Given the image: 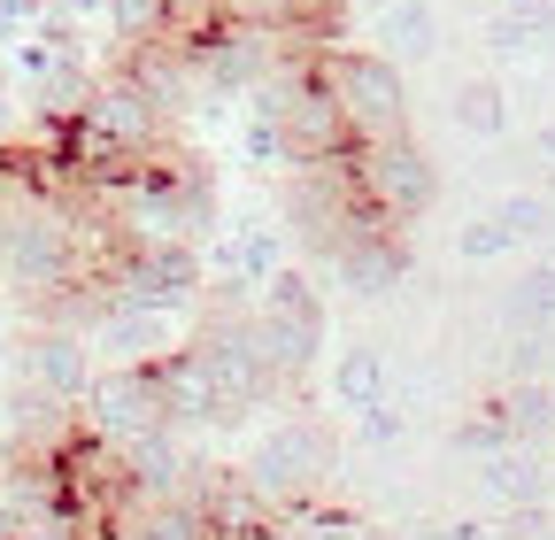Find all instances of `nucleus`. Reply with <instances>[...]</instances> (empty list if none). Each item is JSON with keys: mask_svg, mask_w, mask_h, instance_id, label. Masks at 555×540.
I'll return each instance as SVG.
<instances>
[{"mask_svg": "<svg viewBox=\"0 0 555 540\" xmlns=\"http://www.w3.org/2000/svg\"><path fill=\"white\" fill-rule=\"evenodd\" d=\"M185 348L201 356V371H208V378H217V394H224L232 425H240V417H255L262 401H278V394H286V386H278V371H270V356H262L255 301H208Z\"/></svg>", "mask_w": 555, "mask_h": 540, "instance_id": "nucleus-1", "label": "nucleus"}, {"mask_svg": "<svg viewBox=\"0 0 555 540\" xmlns=\"http://www.w3.org/2000/svg\"><path fill=\"white\" fill-rule=\"evenodd\" d=\"M309 62H317V78L339 101V116H347L356 140H393V131H409V78H401V62H386L378 47H317Z\"/></svg>", "mask_w": 555, "mask_h": 540, "instance_id": "nucleus-2", "label": "nucleus"}, {"mask_svg": "<svg viewBox=\"0 0 555 540\" xmlns=\"http://www.w3.org/2000/svg\"><path fill=\"white\" fill-rule=\"evenodd\" d=\"M240 479H247L270 510H301V502H317V494L332 487V433H324L317 417H278V425L247 448Z\"/></svg>", "mask_w": 555, "mask_h": 540, "instance_id": "nucleus-3", "label": "nucleus"}, {"mask_svg": "<svg viewBox=\"0 0 555 540\" xmlns=\"http://www.w3.org/2000/svg\"><path fill=\"white\" fill-rule=\"evenodd\" d=\"M347 178H356V193H363V209L378 217V224H416L440 201V170H433V155L409 140V131H393V140H363L356 155H347Z\"/></svg>", "mask_w": 555, "mask_h": 540, "instance_id": "nucleus-4", "label": "nucleus"}, {"mask_svg": "<svg viewBox=\"0 0 555 540\" xmlns=\"http://www.w3.org/2000/svg\"><path fill=\"white\" fill-rule=\"evenodd\" d=\"M9 363H16V386L24 394H47V401H62V410H78V394L93 386V348H86V332H69V324H24L16 332V348H9Z\"/></svg>", "mask_w": 555, "mask_h": 540, "instance_id": "nucleus-5", "label": "nucleus"}, {"mask_svg": "<svg viewBox=\"0 0 555 540\" xmlns=\"http://www.w3.org/2000/svg\"><path fill=\"white\" fill-rule=\"evenodd\" d=\"M78 425H86V440H101V448H116V440H131V433H147V425H163V401H155V371L147 363H108V371H93V386L78 394Z\"/></svg>", "mask_w": 555, "mask_h": 540, "instance_id": "nucleus-6", "label": "nucleus"}, {"mask_svg": "<svg viewBox=\"0 0 555 540\" xmlns=\"http://www.w3.org/2000/svg\"><path fill=\"white\" fill-rule=\"evenodd\" d=\"M278 140H286V170H309V163H347L363 140L347 131V116H339V101L324 93V78H317V62H309V78L294 86V101L278 108Z\"/></svg>", "mask_w": 555, "mask_h": 540, "instance_id": "nucleus-7", "label": "nucleus"}, {"mask_svg": "<svg viewBox=\"0 0 555 540\" xmlns=\"http://www.w3.org/2000/svg\"><path fill=\"white\" fill-rule=\"evenodd\" d=\"M317 279H339L347 294H363V301H386L401 279H409V240L393 224H363L347 247H332L317 262Z\"/></svg>", "mask_w": 555, "mask_h": 540, "instance_id": "nucleus-8", "label": "nucleus"}, {"mask_svg": "<svg viewBox=\"0 0 555 540\" xmlns=\"http://www.w3.org/2000/svg\"><path fill=\"white\" fill-rule=\"evenodd\" d=\"M155 401H163V425H178V433H217V425H232V410H224V394H217V378L201 371V356L193 348H163L155 363Z\"/></svg>", "mask_w": 555, "mask_h": 540, "instance_id": "nucleus-9", "label": "nucleus"}, {"mask_svg": "<svg viewBox=\"0 0 555 540\" xmlns=\"http://www.w3.org/2000/svg\"><path fill=\"white\" fill-rule=\"evenodd\" d=\"M108 463H116V479H124V502H147V494H178V487H185L193 448H185L178 425H147V433L116 440Z\"/></svg>", "mask_w": 555, "mask_h": 540, "instance_id": "nucleus-10", "label": "nucleus"}, {"mask_svg": "<svg viewBox=\"0 0 555 540\" xmlns=\"http://www.w3.org/2000/svg\"><path fill=\"white\" fill-rule=\"evenodd\" d=\"M116 70L147 93L163 116H185L193 101H201V86H193V62L178 54V39H139V47H124V62Z\"/></svg>", "mask_w": 555, "mask_h": 540, "instance_id": "nucleus-11", "label": "nucleus"}, {"mask_svg": "<svg viewBox=\"0 0 555 540\" xmlns=\"http://www.w3.org/2000/svg\"><path fill=\"white\" fill-rule=\"evenodd\" d=\"M86 348L93 356H116V363H155L170 348V332H163V309H124L101 294L93 324H86Z\"/></svg>", "mask_w": 555, "mask_h": 540, "instance_id": "nucleus-12", "label": "nucleus"}, {"mask_svg": "<svg viewBox=\"0 0 555 540\" xmlns=\"http://www.w3.org/2000/svg\"><path fill=\"white\" fill-rule=\"evenodd\" d=\"M486 471V494L502 510H540L547 502V463H540V440H502L494 455H478Z\"/></svg>", "mask_w": 555, "mask_h": 540, "instance_id": "nucleus-13", "label": "nucleus"}, {"mask_svg": "<svg viewBox=\"0 0 555 540\" xmlns=\"http://www.w3.org/2000/svg\"><path fill=\"white\" fill-rule=\"evenodd\" d=\"M440 9L433 0H386L378 9V54L386 62H433L440 54Z\"/></svg>", "mask_w": 555, "mask_h": 540, "instance_id": "nucleus-14", "label": "nucleus"}, {"mask_svg": "<svg viewBox=\"0 0 555 540\" xmlns=\"http://www.w3.org/2000/svg\"><path fill=\"white\" fill-rule=\"evenodd\" d=\"M255 332H262V356H270L278 386L309 378L317 356H324V332H317V324H286V317H262V309H255Z\"/></svg>", "mask_w": 555, "mask_h": 540, "instance_id": "nucleus-15", "label": "nucleus"}, {"mask_svg": "<svg viewBox=\"0 0 555 540\" xmlns=\"http://www.w3.org/2000/svg\"><path fill=\"white\" fill-rule=\"evenodd\" d=\"M116 540H208V525L185 494H147V502H131Z\"/></svg>", "mask_w": 555, "mask_h": 540, "instance_id": "nucleus-16", "label": "nucleus"}, {"mask_svg": "<svg viewBox=\"0 0 555 540\" xmlns=\"http://www.w3.org/2000/svg\"><path fill=\"white\" fill-rule=\"evenodd\" d=\"M448 116H455V131H470V140H502L509 131V93L494 78H463L448 93Z\"/></svg>", "mask_w": 555, "mask_h": 540, "instance_id": "nucleus-17", "label": "nucleus"}, {"mask_svg": "<svg viewBox=\"0 0 555 540\" xmlns=\"http://www.w3.org/2000/svg\"><path fill=\"white\" fill-rule=\"evenodd\" d=\"M494 417L509 425V440H547L555 433V386L547 378H509V394L494 401Z\"/></svg>", "mask_w": 555, "mask_h": 540, "instance_id": "nucleus-18", "label": "nucleus"}, {"mask_svg": "<svg viewBox=\"0 0 555 540\" xmlns=\"http://www.w3.org/2000/svg\"><path fill=\"white\" fill-rule=\"evenodd\" d=\"M332 401H339L347 417L371 410V401H386V356H378V348H347V356H332Z\"/></svg>", "mask_w": 555, "mask_h": 540, "instance_id": "nucleus-19", "label": "nucleus"}, {"mask_svg": "<svg viewBox=\"0 0 555 540\" xmlns=\"http://www.w3.org/2000/svg\"><path fill=\"white\" fill-rule=\"evenodd\" d=\"M502 317H509V332H555V262L517 270V286H509Z\"/></svg>", "mask_w": 555, "mask_h": 540, "instance_id": "nucleus-20", "label": "nucleus"}, {"mask_svg": "<svg viewBox=\"0 0 555 540\" xmlns=\"http://www.w3.org/2000/svg\"><path fill=\"white\" fill-rule=\"evenodd\" d=\"M278 262H286V232H270V224H247V232L224 247V279H240V286L255 294V286L270 279Z\"/></svg>", "mask_w": 555, "mask_h": 540, "instance_id": "nucleus-21", "label": "nucleus"}, {"mask_svg": "<svg viewBox=\"0 0 555 540\" xmlns=\"http://www.w3.org/2000/svg\"><path fill=\"white\" fill-rule=\"evenodd\" d=\"M101 16H108L116 47H139V39H170L178 31V0H101Z\"/></svg>", "mask_w": 555, "mask_h": 540, "instance_id": "nucleus-22", "label": "nucleus"}, {"mask_svg": "<svg viewBox=\"0 0 555 540\" xmlns=\"http://www.w3.org/2000/svg\"><path fill=\"white\" fill-rule=\"evenodd\" d=\"M494 224H502L509 240H547V232H555V209H547L540 193H509L502 209H494Z\"/></svg>", "mask_w": 555, "mask_h": 540, "instance_id": "nucleus-23", "label": "nucleus"}, {"mask_svg": "<svg viewBox=\"0 0 555 540\" xmlns=\"http://www.w3.org/2000/svg\"><path fill=\"white\" fill-rule=\"evenodd\" d=\"M455 255H463V262H502V255H517V240H509L494 217H470V224L455 232Z\"/></svg>", "mask_w": 555, "mask_h": 540, "instance_id": "nucleus-24", "label": "nucleus"}, {"mask_svg": "<svg viewBox=\"0 0 555 540\" xmlns=\"http://www.w3.org/2000/svg\"><path fill=\"white\" fill-rule=\"evenodd\" d=\"M332 0H232V16H255V24H278V31H294L309 16H324Z\"/></svg>", "mask_w": 555, "mask_h": 540, "instance_id": "nucleus-25", "label": "nucleus"}, {"mask_svg": "<svg viewBox=\"0 0 555 540\" xmlns=\"http://www.w3.org/2000/svg\"><path fill=\"white\" fill-rule=\"evenodd\" d=\"M401 433H409V417L393 410V401H371V410H356V440H363V448H401Z\"/></svg>", "mask_w": 555, "mask_h": 540, "instance_id": "nucleus-26", "label": "nucleus"}, {"mask_svg": "<svg viewBox=\"0 0 555 540\" xmlns=\"http://www.w3.org/2000/svg\"><path fill=\"white\" fill-rule=\"evenodd\" d=\"M486 47H494V54H547V47H540V39L517 24V16H502V9L486 16Z\"/></svg>", "mask_w": 555, "mask_h": 540, "instance_id": "nucleus-27", "label": "nucleus"}, {"mask_svg": "<svg viewBox=\"0 0 555 540\" xmlns=\"http://www.w3.org/2000/svg\"><path fill=\"white\" fill-rule=\"evenodd\" d=\"M502 440H509V425H502L494 410H478V417H470V425L455 433V448H463V455H494Z\"/></svg>", "mask_w": 555, "mask_h": 540, "instance_id": "nucleus-28", "label": "nucleus"}, {"mask_svg": "<svg viewBox=\"0 0 555 540\" xmlns=\"http://www.w3.org/2000/svg\"><path fill=\"white\" fill-rule=\"evenodd\" d=\"M502 16H517L540 47H555V0H502Z\"/></svg>", "mask_w": 555, "mask_h": 540, "instance_id": "nucleus-29", "label": "nucleus"}, {"mask_svg": "<svg viewBox=\"0 0 555 540\" xmlns=\"http://www.w3.org/2000/svg\"><path fill=\"white\" fill-rule=\"evenodd\" d=\"M247 155H255V163H286V140H278L270 116H247Z\"/></svg>", "mask_w": 555, "mask_h": 540, "instance_id": "nucleus-30", "label": "nucleus"}, {"mask_svg": "<svg viewBox=\"0 0 555 540\" xmlns=\"http://www.w3.org/2000/svg\"><path fill=\"white\" fill-rule=\"evenodd\" d=\"M401 540H478V525H416V532H401Z\"/></svg>", "mask_w": 555, "mask_h": 540, "instance_id": "nucleus-31", "label": "nucleus"}, {"mask_svg": "<svg viewBox=\"0 0 555 540\" xmlns=\"http://www.w3.org/2000/svg\"><path fill=\"white\" fill-rule=\"evenodd\" d=\"M24 525H31V517H24L9 494H0V540H24Z\"/></svg>", "mask_w": 555, "mask_h": 540, "instance_id": "nucleus-32", "label": "nucleus"}, {"mask_svg": "<svg viewBox=\"0 0 555 540\" xmlns=\"http://www.w3.org/2000/svg\"><path fill=\"white\" fill-rule=\"evenodd\" d=\"M540 163H547V170H555V116H547V124H540Z\"/></svg>", "mask_w": 555, "mask_h": 540, "instance_id": "nucleus-33", "label": "nucleus"}, {"mask_svg": "<svg viewBox=\"0 0 555 540\" xmlns=\"http://www.w3.org/2000/svg\"><path fill=\"white\" fill-rule=\"evenodd\" d=\"M9 348H16V324H9V309H0V363H9Z\"/></svg>", "mask_w": 555, "mask_h": 540, "instance_id": "nucleus-34", "label": "nucleus"}]
</instances>
